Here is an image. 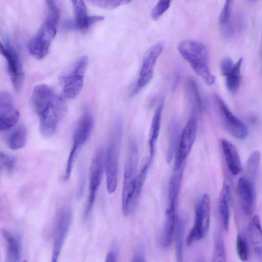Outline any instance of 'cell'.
<instances>
[{"mask_svg":"<svg viewBox=\"0 0 262 262\" xmlns=\"http://www.w3.org/2000/svg\"><path fill=\"white\" fill-rule=\"evenodd\" d=\"M222 149L228 168L233 176L238 175L242 166L238 151L235 146L226 139L221 141Z\"/></svg>","mask_w":262,"mask_h":262,"instance_id":"cell-20","label":"cell"},{"mask_svg":"<svg viewBox=\"0 0 262 262\" xmlns=\"http://www.w3.org/2000/svg\"><path fill=\"white\" fill-rule=\"evenodd\" d=\"M231 196L230 186L225 182L220 193L218 208L223 226L226 230H228L229 226Z\"/></svg>","mask_w":262,"mask_h":262,"instance_id":"cell-21","label":"cell"},{"mask_svg":"<svg viewBox=\"0 0 262 262\" xmlns=\"http://www.w3.org/2000/svg\"><path fill=\"white\" fill-rule=\"evenodd\" d=\"M0 50L7 64L8 73L16 92L21 90L24 74L23 66L18 54L9 42H1Z\"/></svg>","mask_w":262,"mask_h":262,"instance_id":"cell-13","label":"cell"},{"mask_svg":"<svg viewBox=\"0 0 262 262\" xmlns=\"http://www.w3.org/2000/svg\"><path fill=\"white\" fill-rule=\"evenodd\" d=\"M237 188L243 210L249 216L253 213L256 202L254 182L245 176L242 177L238 181Z\"/></svg>","mask_w":262,"mask_h":262,"instance_id":"cell-17","label":"cell"},{"mask_svg":"<svg viewBox=\"0 0 262 262\" xmlns=\"http://www.w3.org/2000/svg\"><path fill=\"white\" fill-rule=\"evenodd\" d=\"M46 18L28 44L30 54L38 59L44 58L49 53L51 45L56 34L60 17L59 8L55 0H46Z\"/></svg>","mask_w":262,"mask_h":262,"instance_id":"cell-2","label":"cell"},{"mask_svg":"<svg viewBox=\"0 0 262 262\" xmlns=\"http://www.w3.org/2000/svg\"><path fill=\"white\" fill-rule=\"evenodd\" d=\"M88 58L82 56L76 59L63 72L59 77L64 96L73 99L80 94L84 84Z\"/></svg>","mask_w":262,"mask_h":262,"instance_id":"cell-6","label":"cell"},{"mask_svg":"<svg viewBox=\"0 0 262 262\" xmlns=\"http://www.w3.org/2000/svg\"><path fill=\"white\" fill-rule=\"evenodd\" d=\"M185 231V222L181 218L178 219L176 230V255L178 261H181L183 258V238Z\"/></svg>","mask_w":262,"mask_h":262,"instance_id":"cell-28","label":"cell"},{"mask_svg":"<svg viewBox=\"0 0 262 262\" xmlns=\"http://www.w3.org/2000/svg\"><path fill=\"white\" fill-rule=\"evenodd\" d=\"M1 233L6 245V261H19L21 255L22 242L18 234L6 229H2Z\"/></svg>","mask_w":262,"mask_h":262,"instance_id":"cell-18","label":"cell"},{"mask_svg":"<svg viewBox=\"0 0 262 262\" xmlns=\"http://www.w3.org/2000/svg\"><path fill=\"white\" fill-rule=\"evenodd\" d=\"M185 92L190 106V113L198 115V113H202L205 110V104L197 83L192 78L186 79Z\"/></svg>","mask_w":262,"mask_h":262,"instance_id":"cell-19","label":"cell"},{"mask_svg":"<svg viewBox=\"0 0 262 262\" xmlns=\"http://www.w3.org/2000/svg\"><path fill=\"white\" fill-rule=\"evenodd\" d=\"M75 18L66 20L64 28L68 30H83L88 29L94 24L104 19L103 16H89L83 0H71Z\"/></svg>","mask_w":262,"mask_h":262,"instance_id":"cell-15","label":"cell"},{"mask_svg":"<svg viewBox=\"0 0 262 262\" xmlns=\"http://www.w3.org/2000/svg\"><path fill=\"white\" fill-rule=\"evenodd\" d=\"M122 134V119L120 116H117L114 121L110 142L105 152L106 187L110 193L115 191L117 185L119 155Z\"/></svg>","mask_w":262,"mask_h":262,"instance_id":"cell-5","label":"cell"},{"mask_svg":"<svg viewBox=\"0 0 262 262\" xmlns=\"http://www.w3.org/2000/svg\"><path fill=\"white\" fill-rule=\"evenodd\" d=\"M105 150L103 147L96 151L91 161L89 171V189L84 216L86 219L91 213L95 203L97 192L100 185L104 168Z\"/></svg>","mask_w":262,"mask_h":262,"instance_id":"cell-8","label":"cell"},{"mask_svg":"<svg viewBox=\"0 0 262 262\" xmlns=\"http://www.w3.org/2000/svg\"><path fill=\"white\" fill-rule=\"evenodd\" d=\"M226 258V249L223 237L220 232L216 231L214 234V250L212 261L225 262Z\"/></svg>","mask_w":262,"mask_h":262,"instance_id":"cell-29","label":"cell"},{"mask_svg":"<svg viewBox=\"0 0 262 262\" xmlns=\"http://www.w3.org/2000/svg\"><path fill=\"white\" fill-rule=\"evenodd\" d=\"M19 113L14 105L12 96L7 92L0 94V130L7 131L17 123Z\"/></svg>","mask_w":262,"mask_h":262,"instance_id":"cell-16","label":"cell"},{"mask_svg":"<svg viewBox=\"0 0 262 262\" xmlns=\"http://www.w3.org/2000/svg\"><path fill=\"white\" fill-rule=\"evenodd\" d=\"M93 127V116L89 110H85L80 117L74 133L73 144L63 178L64 181H68L70 178L77 155L89 138Z\"/></svg>","mask_w":262,"mask_h":262,"instance_id":"cell-7","label":"cell"},{"mask_svg":"<svg viewBox=\"0 0 262 262\" xmlns=\"http://www.w3.org/2000/svg\"><path fill=\"white\" fill-rule=\"evenodd\" d=\"M197 115L190 113V117L182 131L180 141L175 155L174 167L185 165L196 137L198 119Z\"/></svg>","mask_w":262,"mask_h":262,"instance_id":"cell-14","label":"cell"},{"mask_svg":"<svg viewBox=\"0 0 262 262\" xmlns=\"http://www.w3.org/2000/svg\"><path fill=\"white\" fill-rule=\"evenodd\" d=\"M213 100L222 123L226 130L236 138H246L248 131L245 124L231 112L220 96L214 94L213 96Z\"/></svg>","mask_w":262,"mask_h":262,"instance_id":"cell-10","label":"cell"},{"mask_svg":"<svg viewBox=\"0 0 262 262\" xmlns=\"http://www.w3.org/2000/svg\"><path fill=\"white\" fill-rule=\"evenodd\" d=\"M31 104L38 117L42 135L46 137L53 135L67 112L64 99L49 86L39 84L33 90Z\"/></svg>","mask_w":262,"mask_h":262,"instance_id":"cell-1","label":"cell"},{"mask_svg":"<svg viewBox=\"0 0 262 262\" xmlns=\"http://www.w3.org/2000/svg\"><path fill=\"white\" fill-rule=\"evenodd\" d=\"M117 258V253L115 249H112L110 251L106 254L105 257V261L106 262H113L116 261Z\"/></svg>","mask_w":262,"mask_h":262,"instance_id":"cell-38","label":"cell"},{"mask_svg":"<svg viewBox=\"0 0 262 262\" xmlns=\"http://www.w3.org/2000/svg\"><path fill=\"white\" fill-rule=\"evenodd\" d=\"M243 61V57H241L234 64L232 69L224 76L226 78L227 88L232 94L236 93L240 86L241 68Z\"/></svg>","mask_w":262,"mask_h":262,"instance_id":"cell-26","label":"cell"},{"mask_svg":"<svg viewBox=\"0 0 262 262\" xmlns=\"http://www.w3.org/2000/svg\"><path fill=\"white\" fill-rule=\"evenodd\" d=\"M73 216L69 206L62 207L59 211L55 222L52 261L56 262L60 256L66 238L69 231Z\"/></svg>","mask_w":262,"mask_h":262,"instance_id":"cell-12","label":"cell"},{"mask_svg":"<svg viewBox=\"0 0 262 262\" xmlns=\"http://www.w3.org/2000/svg\"><path fill=\"white\" fill-rule=\"evenodd\" d=\"M27 141V131L23 124L18 125L8 136L6 143L12 150H18L26 145Z\"/></svg>","mask_w":262,"mask_h":262,"instance_id":"cell-25","label":"cell"},{"mask_svg":"<svg viewBox=\"0 0 262 262\" xmlns=\"http://www.w3.org/2000/svg\"><path fill=\"white\" fill-rule=\"evenodd\" d=\"M138 145L136 139L133 137L129 141L124 165L122 209L125 215L130 214L136 207L134 195L138 176Z\"/></svg>","mask_w":262,"mask_h":262,"instance_id":"cell-4","label":"cell"},{"mask_svg":"<svg viewBox=\"0 0 262 262\" xmlns=\"http://www.w3.org/2000/svg\"><path fill=\"white\" fill-rule=\"evenodd\" d=\"M180 124L177 120H173L170 125L169 132V139L166 154V160L170 163L176 155L181 135Z\"/></svg>","mask_w":262,"mask_h":262,"instance_id":"cell-24","label":"cell"},{"mask_svg":"<svg viewBox=\"0 0 262 262\" xmlns=\"http://www.w3.org/2000/svg\"><path fill=\"white\" fill-rule=\"evenodd\" d=\"M233 0H226L223 8L219 17V21L221 25H225L230 20Z\"/></svg>","mask_w":262,"mask_h":262,"instance_id":"cell-35","label":"cell"},{"mask_svg":"<svg viewBox=\"0 0 262 262\" xmlns=\"http://www.w3.org/2000/svg\"><path fill=\"white\" fill-rule=\"evenodd\" d=\"M210 219V197L207 194H205L196 205L194 224L186 239L187 246H191L205 236L209 230Z\"/></svg>","mask_w":262,"mask_h":262,"instance_id":"cell-9","label":"cell"},{"mask_svg":"<svg viewBox=\"0 0 262 262\" xmlns=\"http://www.w3.org/2000/svg\"><path fill=\"white\" fill-rule=\"evenodd\" d=\"M93 5L105 9H113L129 3L132 0H88Z\"/></svg>","mask_w":262,"mask_h":262,"instance_id":"cell-32","label":"cell"},{"mask_svg":"<svg viewBox=\"0 0 262 262\" xmlns=\"http://www.w3.org/2000/svg\"><path fill=\"white\" fill-rule=\"evenodd\" d=\"M172 0H158L152 8L150 17L154 20H158L168 10Z\"/></svg>","mask_w":262,"mask_h":262,"instance_id":"cell-33","label":"cell"},{"mask_svg":"<svg viewBox=\"0 0 262 262\" xmlns=\"http://www.w3.org/2000/svg\"><path fill=\"white\" fill-rule=\"evenodd\" d=\"M163 48L164 45L162 42H157L152 45L145 53L138 79L134 89L131 93L132 97L145 88L152 79L156 63Z\"/></svg>","mask_w":262,"mask_h":262,"instance_id":"cell-11","label":"cell"},{"mask_svg":"<svg viewBox=\"0 0 262 262\" xmlns=\"http://www.w3.org/2000/svg\"><path fill=\"white\" fill-rule=\"evenodd\" d=\"M0 159L2 168L8 172L13 170L16 163L15 157L1 151Z\"/></svg>","mask_w":262,"mask_h":262,"instance_id":"cell-34","label":"cell"},{"mask_svg":"<svg viewBox=\"0 0 262 262\" xmlns=\"http://www.w3.org/2000/svg\"><path fill=\"white\" fill-rule=\"evenodd\" d=\"M164 103L162 99L157 106L152 117L149 137V147L150 152L149 161L151 162L156 151V144L160 129L162 112Z\"/></svg>","mask_w":262,"mask_h":262,"instance_id":"cell-23","label":"cell"},{"mask_svg":"<svg viewBox=\"0 0 262 262\" xmlns=\"http://www.w3.org/2000/svg\"><path fill=\"white\" fill-rule=\"evenodd\" d=\"M234 64L232 60L229 58L226 57L223 59L220 64L221 71L222 75L225 76L232 69Z\"/></svg>","mask_w":262,"mask_h":262,"instance_id":"cell-36","label":"cell"},{"mask_svg":"<svg viewBox=\"0 0 262 262\" xmlns=\"http://www.w3.org/2000/svg\"><path fill=\"white\" fill-rule=\"evenodd\" d=\"M236 248L239 259L244 261H247L249 257V249L247 241L243 234H239L237 236Z\"/></svg>","mask_w":262,"mask_h":262,"instance_id":"cell-31","label":"cell"},{"mask_svg":"<svg viewBox=\"0 0 262 262\" xmlns=\"http://www.w3.org/2000/svg\"><path fill=\"white\" fill-rule=\"evenodd\" d=\"M250 239L255 254L262 258V226L258 215L251 219L248 227Z\"/></svg>","mask_w":262,"mask_h":262,"instance_id":"cell-22","label":"cell"},{"mask_svg":"<svg viewBox=\"0 0 262 262\" xmlns=\"http://www.w3.org/2000/svg\"><path fill=\"white\" fill-rule=\"evenodd\" d=\"M260 153L258 150L253 151L248 157L246 167L245 177L253 182L255 180L260 161Z\"/></svg>","mask_w":262,"mask_h":262,"instance_id":"cell-27","label":"cell"},{"mask_svg":"<svg viewBox=\"0 0 262 262\" xmlns=\"http://www.w3.org/2000/svg\"><path fill=\"white\" fill-rule=\"evenodd\" d=\"M178 50L181 56L189 64L194 72L209 85L215 82V77L208 65V53L202 42L191 39L181 41Z\"/></svg>","mask_w":262,"mask_h":262,"instance_id":"cell-3","label":"cell"},{"mask_svg":"<svg viewBox=\"0 0 262 262\" xmlns=\"http://www.w3.org/2000/svg\"><path fill=\"white\" fill-rule=\"evenodd\" d=\"M150 163L149 160L146 162L137 176L134 195V202L136 205L137 200L141 193L145 181L147 170Z\"/></svg>","mask_w":262,"mask_h":262,"instance_id":"cell-30","label":"cell"},{"mask_svg":"<svg viewBox=\"0 0 262 262\" xmlns=\"http://www.w3.org/2000/svg\"><path fill=\"white\" fill-rule=\"evenodd\" d=\"M133 261H145V251L143 246L139 245L136 252L133 257Z\"/></svg>","mask_w":262,"mask_h":262,"instance_id":"cell-37","label":"cell"},{"mask_svg":"<svg viewBox=\"0 0 262 262\" xmlns=\"http://www.w3.org/2000/svg\"><path fill=\"white\" fill-rule=\"evenodd\" d=\"M180 79V74L179 70H177L174 74L173 81L172 83V90L174 91L177 88Z\"/></svg>","mask_w":262,"mask_h":262,"instance_id":"cell-39","label":"cell"}]
</instances>
